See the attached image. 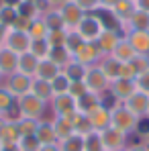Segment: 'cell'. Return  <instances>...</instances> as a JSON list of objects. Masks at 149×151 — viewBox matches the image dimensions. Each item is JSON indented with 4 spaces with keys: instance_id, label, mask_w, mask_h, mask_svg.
Segmentation results:
<instances>
[{
    "instance_id": "58",
    "label": "cell",
    "mask_w": 149,
    "mask_h": 151,
    "mask_svg": "<svg viewBox=\"0 0 149 151\" xmlns=\"http://www.w3.org/2000/svg\"><path fill=\"white\" fill-rule=\"evenodd\" d=\"M129 2H133V4H135V0H129Z\"/></svg>"
},
{
    "instance_id": "11",
    "label": "cell",
    "mask_w": 149,
    "mask_h": 151,
    "mask_svg": "<svg viewBox=\"0 0 149 151\" xmlns=\"http://www.w3.org/2000/svg\"><path fill=\"white\" fill-rule=\"evenodd\" d=\"M90 125L94 127V131H104L106 127H110V106H106L104 102H100L98 106H94L92 110L86 112Z\"/></svg>"
},
{
    "instance_id": "32",
    "label": "cell",
    "mask_w": 149,
    "mask_h": 151,
    "mask_svg": "<svg viewBox=\"0 0 149 151\" xmlns=\"http://www.w3.org/2000/svg\"><path fill=\"white\" fill-rule=\"evenodd\" d=\"M49 84H51V90H53V94L57 96V94H68V92H70L72 80H70L68 76L63 74V72H59V74L55 76V78L51 80Z\"/></svg>"
},
{
    "instance_id": "51",
    "label": "cell",
    "mask_w": 149,
    "mask_h": 151,
    "mask_svg": "<svg viewBox=\"0 0 149 151\" xmlns=\"http://www.w3.org/2000/svg\"><path fill=\"white\" fill-rule=\"evenodd\" d=\"M0 151H21L19 143H10V145H0Z\"/></svg>"
},
{
    "instance_id": "24",
    "label": "cell",
    "mask_w": 149,
    "mask_h": 151,
    "mask_svg": "<svg viewBox=\"0 0 149 151\" xmlns=\"http://www.w3.org/2000/svg\"><path fill=\"white\" fill-rule=\"evenodd\" d=\"M100 102H102V96L94 94V92H84L80 98H76V112L86 114L88 110H92L94 106H98Z\"/></svg>"
},
{
    "instance_id": "7",
    "label": "cell",
    "mask_w": 149,
    "mask_h": 151,
    "mask_svg": "<svg viewBox=\"0 0 149 151\" xmlns=\"http://www.w3.org/2000/svg\"><path fill=\"white\" fill-rule=\"evenodd\" d=\"M100 139L106 151H123L129 147V135L114 127H106L104 131H100Z\"/></svg>"
},
{
    "instance_id": "10",
    "label": "cell",
    "mask_w": 149,
    "mask_h": 151,
    "mask_svg": "<svg viewBox=\"0 0 149 151\" xmlns=\"http://www.w3.org/2000/svg\"><path fill=\"white\" fill-rule=\"evenodd\" d=\"M137 90L135 86V80H127V78H117L114 82H110V88H108V94L114 98V102H121L123 104L133 92Z\"/></svg>"
},
{
    "instance_id": "46",
    "label": "cell",
    "mask_w": 149,
    "mask_h": 151,
    "mask_svg": "<svg viewBox=\"0 0 149 151\" xmlns=\"http://www.w3.org/2000/svg\"><path fill=\"white\" fill-rule=\"evenodd\" d=\"M80 45H82V39H80V37L76 35V31H70V29H68V39H66V49H70L72 53H74V51L78 49Z\"/></svg>"
},
{
    "instance_id": "8",
    "label": "cell",
    "mask_w": 149,
    "mask_h": 151,
    "mask_svg": "<svg viewBox=\"0 0 149 151\" xmlns=\"http://www.w3.org/2000/svg\"><path fill=\"white\" fill-rule=\"evenodd\" d=\"M57 10H59V14H61V19H63V23H66V29H76V25L82 21V17L86 14L78 4H76L74 0H61L59 2V6H57Z\"/></svg>"
},
{
    "instance_id": "39",
    "label": "cell",
    "mask_w": 149,
    "mask_h": 151,
    "mask_svg": "<svg viewBox=\"0 0 149 151\" xmlns=\"http://www.w3.org/2000/svg\"><path fill=\"white\" fill-rule=\"evenodd\" d=\"M66 39H68V29H59V31H49L47 33L49 47H66Z\"/></svg>"
},
{
    "instance_id": "44",
    "label": "cell",
    "mask_w": 149,
    "mask_h": 151,
    "mask_svg": "<svg viewBox=\"0 0 149 151\" xmlns=\"http://www.w3.org/2000/svg\"><path fill=\"white\" fill-rule=\"evenodd\" d=\"M76 4L88 14V12H100V2L98 0H74Z\"/></svg>"
},
{
    "instance_id": "26",
    "label": "cell",
    "mask_w": 149,
    "mask_h": 151,
    "mask_svg": "<svg viewBox=\"0 0 149 151\" xmlns=\"http://www.w3.org/2000/svg\"><path fill=\"white\" fill-rule=\"evenodd\" d=\"M37 65H39V59H37L31 51H27V53H23V55H19V72H21V74L35 78Z\"/></svg>"
},
{
    "instance_id": "37",
    "label": "cell",
    "mask_w": 149,
    "mask_h": 151,
    "mask_svg": "<svg viewBox=\"0 0 149 151\" xmlns=\"http://www.w3.org/2000/svg\"><path fill=\"white\" fill-rule=\"evenodd\" d=\"M84 151H106L98 131H92L90 135L84 137Z\"/></svg>"
},
{
    "instance_id": "29",
    "label": "cell",
    "mask_w": 149,
    "mask_h": 151,
    "mask_svg": "<svg viewBox=\"0 0 149 151\" xmlns=\"http://www.w3.org/2000/svg\"><path fill=\"white\" fill-rule=\"evenodd\" d=\"M14 108H17V98L4 86H0V116H10Z\"/></svg>"
},
{
    "instance_id": "45",
    "label": "cell",
    "mask_w": 149,
    "mask_h": 151,
    "mask_svg": "<svg viewBox=\"0 0 149 151\" xmlns=\"http://www.w3.org/2000/svg\"><path fill=\"white\" fill-rule=\"evenodd\" d=\"M31 21L33 19H29V17H23V14H17V19H14V23H12V29H17V31H23V33H29V27H31Z\"/></svg>"
},
{
    "instance_id": "21",
    "label": "cell",
    "mask_w": 149,
    "mask_h": 151,
    "mask_svg": "<svg viewBox=\"0 0 149 151\" xmlns=\"http://www.w3.org/2000/svg\"><path fill=\"white\" fill-rule=\"evenodd\" d=\"M35 137L41 145H49V143H57V137H55V131H53V123H51V116L47 119H41L39 127L35 131Z\"/></svg>"
},
{
    "instance_id": "55",
    "label": "cell",
    "mask_w": 149,
    "mask_h": 151,
    "mask_svg": "<svg viewBox=\"0 0 149 151\" xmlns=\"http://www.w3.org/2000/svg\"><path fill=\"white\" fill-rule=\"evenodd\" d=\"M21 2H31V4H35L37 0H21Z\"/></svg>"
},
{
    "instance_id": "18",
    "label": "cell",
    "mask_w": 149,
    "mask_h": 151,
    "mask_svg": "<svg viewBox=\"0 0 149 151\" xmlns=\"http://www.w3.org/2000/svg\"><path fill=\"white\" fill-rule=\"evenodd\" d=\"M14 72H19V55L6 47H0V74H2V78L14 74Z\"/></svg>"
},
{
    "instance_id": "9",
    "label": "cell",
    "mask_w": 149,
    "mask_h": 151,
    "mask_svg": "<svg viewBox=\"0 0 149 151\" xmlns=\"http://www.w3.org/2000/svg\"><path fill=\"white\" fill-rule=\"evenodd\" d=\"M76 61H80L82 65H96L102 57L98 45L96 43H88V41H82V45L72 53Z\"/></svg>"
},
{
    "instance_id": "49",
    "label": "cell",
    "mask_w": 149,
    "mask_h": 151,
    "mask_svg": "<svg viewBox=\"0 0 149 151\" xmlns=\"http://www.w3.org/2000/svg\"><path fill=\"white\" fill-rule=\"evenodd\" d=\"M135 8L149 12V0H135Z\"/></svg>"
},
{
    "instance_id": "60",
    "label": "cell",
    "mask_w": 149,
    "mask_h": 151,
    "mask_svg": "<svg viewBox=\"0 0 149 151\" xmlns=\"http://www.w3.org/2000/svg\"><path fill=\"white\" fill-rule=\"evenodd\" d=\"M0 27H2V25H0Z\"/></svg>"
},
{
    "instance_id": "62",
    "label": "cell",
    "mask_w": 149,
    "mask_h": 151,
    "mask_svg": "<svg viewBox=\"0 0 149 151\" xmlns=\"http://www.w3.org/2000/svg\"><path fill=\"white\" fill-rule=\"evenodd\" d=\"M123 151H125V149H123Z\"/></svg>"
},
{
    "instance_id": "59",
    "label": "cell",
    "mask_w": 149,
    "mask_h": 151,
    "mask_svg": "<svg viewBox=\"0 0 149 151\" xmlns=\"http://www.w3.org/2000/svg\"><path fill=\"white\" fill-rule=\"evenodd\" d=\"M0 119H2V116H0Z\"/></svg>"
},
{
    "instance_id": "36",
    "label": "cell",
    "mask_w": 149,
    "mask_h": 151,
    "mask_svg": "<svg viewBox=\"0 0 149 151\" xmlns=\"http://www.w3.org/2000/svg\"><path fill=\"white\" fill-rule=\"evenodd\" d=\"M14 123H17V129H19L21 137H25V135H35V131H37V127H39V121L23 119V116H17Z\"/></svg>"
},
{
    "instance_id": "54",
    "label": "cell",
    "mask_w": 149,
    "mask_h": 151,
    "mask_svg": "<svg viewBox=\"0 0 149 151\" xmlns=\"http://www.w3.org/2000/svg\"><path fill=\"white\" fill-rule=\"evenodd\" d=\"M4 27H0V47H4Z\"/></svg>"
},
{
    "instance_id": "35",
    "label": "cell",
    "mask_w": 149,
    "mask_h": 151,
    "mask_svg": "<svg viewBox=\"0 0 149 151\" xmlns=\"http://www.w3.org/2000/svg\"><path fill=\"white\" fill-rule=\"evenodd\" d=\"M74 131L78 133V135L86 137V135H90V133L94 131V127L90 125V121H88V116H86V114L76 112V116H74Z\"/></svg>"
},
{
    "instance_id": "13",
    "label": "cell",
    "mask_w": 149,
    "mask_h": 151,
    "mask_svg": "<svg viewBox=\"0 0 149 151\" xmlns=\"http://www.w3.org/2000/svg\"><path fill=\"white\" fill-rule=\"evenodd\" d=\"M121 31L119 29H112V27H106L104 31H102V35H100L98 39H96V45H98V49L102 55H110L114 47H117V43L121 41Z\"/></svg>"
},
{
    "instance_id": "52",
    "label": "cell",
    "mask_w": 149,
    "mask_h": 151,
    "mask_svg": "<svg viewBox=\"0 0 149 151\" xmlns=\"http://www.w3.org/2000/svg\"><path fill=\"white\" fill-rule=\"evenodd\" d=\"M125 151H149L145 145H141V143H135V145H129Z\"/></svg>"
},
{
    "instance_id": "12",
    "label": "cell",
    "mask_w": 149,
    "mask_h": 151,
    "mask_svg": "<svg viewBox=\"0 0 149 151\" xmlns=\"http://www.w3.org/2000/svg\"><path fill=\"white\" fill-rule=\"evenodd\" d=\"M119 31H121V35H129L133 31H149V12L135 8L131 19L119 27Z\"/></svg>"
},
{
    "instance_id": "17",
    "label": "cell",
    "mask_w": 149,
    "mask_h": 151,
    "mask_svg": "<svg viewBox=\"0 0 149 151\" xmlns=\"http://www.w3.org/2000/svg\"><path fill=\"white\" fill-rule=\"evenodd\" d=\"M123 104L133 112V114H135V116L145 119V114H147V104H149V96H147V94H143V92H139V90H135V92H133Z\"/></svg>"
},
{
    "instance_id": "22",
    "label": "cell",
    "mask_w": 149,
    "mask_h": 151,
    "mask_svg": "<svg viewBox=\"0 0 149 151\" xmlns=\"http://www.w3.org/2000/svg\"><path fill=\"white\" fill-rule=\"evenodd\" d=\"M100 70L104 72V76L110 80V82H114L117 78H121V68H123V63L119 61V59H114L112 55H102L98 61Z\"/></svg>"
},
{
    "instance_id": "41",
    "label": "cell",
    "mask_w": 149,
    "mask_h": 151,
    "mask_svg": "<svg viewBox=\"0 0 149 151\" xmlns=\"http://www.w3.org/2000/svg\"><path fill=\"white\" fill-rule=\"evenodd\" d=\"M127 63H131V68L135 70V74L139 76L141 72H145L149 70V55H135L131 61H127Z\"/></svg>"
},
{
    "instance_id": "23",
    "label": "cell",
    "mask_w": 149,
    "mask_h": 151,
    "mask_svg": "<svg viewBox=\"0 0 149 151\" xmlns=\"http://www.w3.org/2000/svg\"><path fill=\"white\" fill-rule=\"evenodd\" d=\"M61 72V68L55 63V61H51L49 57H45V59H39V65H37V72H35V78H39V80H45V82H51L55 76Z\"/></svg>"
},
{
    "instance_id": "4",
    "label": "cell",
    "mask_w": 149,
    "mask_h": 151,
    "mask_svg": "<svg viewBox=\"0 0 149 151\" xmlns=\"http://www.w3.org/2000/svg\"><path fill=\"white\" fill-rule=\"evenodd\" d=\"M84 86H86V90L88 92H94V94H98V96H104L106 92H108V88H110V80L104 76V72L100 70V65H88V70H86V76H84Z\"/></svg>"
},
{
    "instance_id": "61",
    "label": "cell",
    "mask_w": 149,
    "mask_h": 151,
    "mask_svg": "<svg viewBox=\"0 0 149 151\" xmlns=\"http://www.w3.org/2000/svg\"><path fill=\"white\" fill-rule=\"evenodd\" d=\"M98 2H100V0H98Z\"/></svg>"
},
{
    "instance_id": "42",
    "label": "cell",
    "mask_w": 149,
    "mask_h": 151,
    "mask_svg": "<svg viewBox=\"0 0 149 151\" xmlns=\"http://www.w3.org/2000/svg\"><path fill=\"white\" fill-rule=\"evenodd\" d=\"M19 147H21V151H37L41 147V143L37 141L35 135H25L19 139Z\"/></svg>"
},
{
    "instance_id": "20",
    "label": "cell",
    "mask_w": 149,
    "mask_h": 151,
    "mask_svg": "<svg viewBox=\"0 0 149 151\" xmlns=\"http://www.w3.org/2000/svg\"><path fill=\"white\" fill-rule=\"evenodd\" d=\"M108 12H110V17L117 21V25L121 27L123 23H127V21L131 19V14L135 12V4H133V2H129V0H119V2L108 10Z\"/></svg>"
},
{
    "instance_id": "16",
    "label": "cell",
    "mask_w": 149,
    "mask_h": 151,
    "mask_svg": "<svg viewBox=\"0 0 149 151\" xmlns=\"http://www.w3.org/2000/svg\"><path fill=\"white\" fill-rule=\"evenodd\" d=\"M21 133L17 129L14 119L10 116H2L0 119V145H10V143H19Z\"/></svg>"
},
{
    "instance_id": "38",
    "label": "cell",
    "mask_w": 149,
    "mask_h": 151,
    "mask_svg": "<svg viewBox=\"0 0 149 151\" xmlns=\"http://www.w3.org/2000/svg\"><path fill=\"white\" fill-rule=\"evenodd\" d=\"M17 6H10V4H0V25L4 27H10L17 19Z\"/></svg>"
},
{
    "instance_id": "15",
    "label": "cell",
    "mask_w": 149,
    "mask_h": 151,
    "mask_svg": "<svg viewBox=\"0 0 149 151\" xmlns=\"http://www.w3.org/2000/svg\"><path fill=\"white\" fill-rule=\"evenodd\" d=\"M51 108V116H59V114H72L76 112V98H72L70 94H57L53 96L49 102Z\"/></svg>"
},
{
    "instance_id": "19",
    "label": "cell",
    "mask_w": 149,
    "mask_h": 151,
    "mask_svg": "<svg viewBox=\"0 0 149 151\" xmlns=\"http://www.w3.org/2000/svg\"><path fill=\"white\" fill-rule=\"evenodd\" d=\"M137 55H149V31H133L125 35Z\"/></svg>"
},
{
    "instance_id": "34",
    "label": "cell",
    "mask_w": 149,
    "mask_h": 151,
    "mask_svg": "<svg viewBox=\"0 0 149 151\" xmlns=\"http://www.w3.org/2000/svg\"><path fill=\"white\" fill-rule=\"evenodd\" d=\"M43 19H45V23H47V29H49V31L66 29V23H63V19H61V14H59V10H57V8H51L49 12H45V14H43Z\"/></svg>"
},
{
    "instance_id": "28",
    "label": "cell",
    "mask_w": 149,
    "mask_h": 151,
    "mask_svg": "<svg viewBox=\"0 0 149 151\" xmlns=\"http://www.w3.org/2000/svg\"><path fill=\"white\" fill-rule=\"evenodd\" d=\"M31 92L35 96H39L41 100H45L47 104L51 102V98L55 96L53 90H51V84L45 82V80H39V78H33V86H31Z\"/></svg>"
},
{
    "instance_id": "57",
    "label": "cell",
    "mask_w": 149,
    "mask_h": 151,
    "mask_svg": "<svg viewBox=\"0 0 149 151\" xmlns=\"http://www.w3.org/2000/svg\"><path fill=\"white\" fill-rule=\"evenodd\" d=\"M2 82H4V78H2V74H0V86H2Z\"/></svg>"
},
{
    "instance_id": "48",
    "label": "cell",
    "mask_w": 149,
    "mask_h": 151,
    "mask_svg": "<svg viewBox=\"0 0 149 151\" xmlns=\"http://www.w3.org/2000/svg\"><path fill=\"white\" fill-rule=\"evenodd\" d=\"M117 2H119V0H100V10H106V12H108Z\"/></svg>"
},
{
    "instance_id": "33",
    "label": "cell",
    "mask_w": 149,
    "mask_h": 151,
    "mask_svg": "<svg viewBox=\"0 0 149 151\" xmlns=\"http://www.w3.org/2000/svg\"><path fill=\"white\" fill-rule=\"evenodd\" d=\"M59 143V149L61 151H84V137L82 135H70L68 139H63V141H57Z\"/></svg>"
},
{
    "instance_id": "25",
    "label": "cell",
    "mask_w": 149,
    "mask_h": 151,
    "mask_svg": "<svg viewBox=\"0 0 149 151\" xmlns=\"http://www.w3.org/2000/svg\"><path fill=\"white\" fill-rule=\"evenodd\" d=\"M110 55H112L114 59H119L121 63H127V61H131L137 53H135V49H133V47H131L129 39L123 35V37H121V41L117 43V47H114V51H112Z\"/></svg>"
},
{
    "instance_id": "50",
    "label": "cell",
    "mask_w": 149,
    "mask_h": 151,
    "mask_svg": "<svg viewBox=\"0 0 149 151\" xmlns=\"http://www.w3.org/2000/svg\"><path fill=\"white\" fill-rule=\"evenodd\" d=\"M37 151H61V149H59V143H49V145H41Z\"/></svg>"
},
{
    "instance_id": "31",
    "label": "cell",
    "mask_w": 149,
    "mask_h": 151,
    "mask_svg": "<svg viewBox=\"0 0 149 151\" xmlns=\"http://www.w3.org/2000/svg\"><path fill=\"white\" fill-rule=\"evenodd\" d=\"M49 59L51 61H55L61 70L74 59V55H72V51L70 49H66V47H51L49 49Z\"/></svg>"
},
{
    "instance_id": "27",
    "label": "cell",
    "mask_w": 149,
    "mask_h": 151,
    "mask_svg": "<svg viewBox=\"0 0 149 151\" xmlns=\"http://www.w3.org/2000/svg\"><path fill=\"white\" fill-rule=\"evenodd\" d=\"M47 33H49V29H47V23H45L43 17H35V19L31 21V27H29V37H31V41L47 39Z\"/></svg>"
},
{
    "instance_id": "1",
    "label": "cell",
    "mask_w": 149,
    "mask_h": 151,
    "mask_svg": "<svg viewBox=\"0 0 149 151\" xmlns=\"http://www.w3.org/2000/svg\"><path fill=\"white\" fill-rule=\"evenodd\" d=\"M106 29L104 25V21H102V17H100L98 12H88V14H84L82 17V21L76 25V35L82 39V41H88V43H96V39H98L100 35H102V31Z\"/></svg>"
},
{
    "instance_id": "6",
    "label": "cell",
    "mask_w": 149,
    "mask_h": 151,
    "mask_svg": "<svg viewBox=\"0 0 149 151\" xmlns=\"http://www.w3.org/2000/svg\"><path fill=\"white\" fill-rule=\"evenodd\" d=\"M2 86H4V88H6L14 98H21V96H25V94L31 92L33 78H31V76L21 74V72H14V74H10V76H6V78H4Z\"/></svg>"
},
{
    "instance_id": "43",
    "label": "cell",
    "mask_w": 149,
    "mask_h": 151,
    "mask_svg": "<svg viewBox=\"0 0 149 151\" xmlns=\"http://www.w3.org/2000/svg\"><path fill=\"white\" fill-rule=\"evenodd\" d=\"M135 86H137L139 92H143V94H147V96H149V70L141 72V74L135 78Z\"/></svg>"
},
{
    "instance_id": "40",
    "label": "cell",
    "mask_w": 149,
    "mask_h": 151,
    "mask_svg": "<svg viewBox=\"0 0 149 151\" xmlns=\"http://www.w3.org/2000/svg\"><path fill=\"white\" fill-rule=\"evenodd\" d=\"M49 43H47V39H41V41H31V53L37 57V59H45V57H49Z\"/></svg>"
},
{
    "instance_id": "14",
    "label": "cell",
    "mask_w": 149,
    "mask_h": 151,
    "mask_svg": "<svg viewBox=\"0 0 149 151\" xmlns=\"http://www.w3.org/2000/svg\"><path fill=\"white\" fill-rule=\"evenodd\" d=\"M74 116L76 112L72 114H59V116H51V123H53V131H55V137L57 141H63L68 139L70 135H74Z\"/></svg>"
},
{
    "instance_id": "3",
    "label": "cell",
    "mask_w": 149,
    "mask_h": 151,
    "mask_svg": "<svg viewBox=\"0 0 149 151\" xmlns=\"http://www.w3.org/2000/svg\"><path fill=\"white\" fill-rule=\"evenodd\" d=\"M139 123H141V119L135 116L125 104L114 102L110 106V127H114V129L123 131L127 135H131V133H135L139 129Z\"/></svg>"
},
{
    "instance_id": "5",
    "label": "cell",
    "mask_w": 149,
    "mask_h": 151,
    "mask_svg": "<svg viewBox=\"0 0 149 151\" xmlns=\"http://www.w3.org/2000/svg\"><path fill=\"white\" fill-rule=\"evenodd\" d=\"M4 47L14 51L17 55H23V53H27L31 49V37H29V33L17 31L12 27H6V31H4Z\"/></svg>"
},
{
    "instance_id": "56",
    "label": "cell",
    "mask_w": 149,
    "mask_h": 151,
    "mask_svg": "<svg viewBox=\"0 0 149 151\" xmlns=\"http://www.w3.org/2000/svg\"><path fill=\"white\" fill-rule=\"evenodd\" d=\"M145 119H149V104H147V114H145Z\"/></svg>"
},
{
    "instance_id": "47",
    "label": "cell",
    "mask_w": 149,
    "mask_h": 151,
    "mask_svg": "<svg viewBox=\"0 0 149 151\" xmlns=\"http://www.w3.org/2000/svg\"><path fill=\"white\" fill-rule=\"evenodd\" d=\"M84 92H88V90H86V86H84V82H72V86H70V92H68V94H70L72 98H80Z\"/></svg>"
},
{
    "instance_id": "2",
    "label": "cell",
    "mask_w": 149,
    "mask_h": 151,
    "mask_svg": "<svg viewBox=\"0 0 149 151\" xmlns=\"http://www.w3.org/2000/svg\"><path fill=\"white\" fill-rule=\"evenodd\" d=\"M47 108H49V104L45 100H41L39 96H35L33 92H29L25 96L17 98V112H19V116H23V119L41 121V119H45Z\"/></svg>"
},
{
    "instance_id": "53",
    "label": "cell",
    "mask_w": 149,
    "mask_h": 151,
    "mask_svg": "<svg viewBox=\"0 0 149 151\" xmlns=\"http://www.w3.org/2000/svg\"><path fill=\"white\" fill-rule=\"evenodd\" d=\"M141 145H145V147L149 149V131H147V133H143V141H141Z\"/></svg>"
},
{
    "instance_id": "30",
    "label": "cell",
    "mask_w": 149,
    "mask_h": 151,
    "mask_svg": "<svg viewBox=\"0 0 149 151\" xmlns=\"http://www.w3.org/2000/svg\"><path fill=\"white\" fill-rule=\"evenodd\" d=\"M86 70H88V65H82L80 61H76V59H72L61 72L68 76L72 82H82L84 80V76H86Z\"/></svg>"
}]
</instances>
